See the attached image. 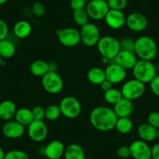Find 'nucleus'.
I'll return each mask as SVG.
<instances>
[{"label": "nucleus", "mask_w": 159, "mask_h": 159, "mask_svg": "<svg viewBox=\"0 0 159 159\" xmlns=\"http://www.w3.org/2000/svg\"><path fill=\"white\" fill-rule=\"evenodd\" d=\"M89 119L94 129L102 132H108L114 129L118 117L111 108L98 106L91 110Z\"/></svg>", "instance_id": "1"}, {"label": "nucleus", "mask_w": 159, "mask_h": 159, "mask_svg": "<svg viewBox=\"0 0 159 159\" xmlns=\"http://www.w3.org/2000/svg\"><path fill=\"white\" fill-rule=\"evenodd\" d=\"M134 53L137 57L140 58V59L153 60L157 53V44L151 37H140L135 41Z\"/></svg>", "instance_id": "2"}, {"label": "nucleus", "mask_w": 159, "mask_h": 159, "mask_svg": "<svg viewBox=\"0 0 159 159\" xmlns=\"http://www.w3.org/2000/svg\"><path fill=\"white\" fill-rule=\"evenodd\" d=\"M134 78L143 84L150 83L157 75V69L151 61L139 59L133 68Z\"/></svg>", "instance_id": "3"}, {"label": "nucleus", "mask_w": 159, "mask_h": 159, "mask_svg": "<svg viewBox=\"0 0 159 159\" xmlns=\"http://www.w3.org/2000/svg\"><path fill=\"white\" fill-rule=\"evenodd\" d=\"M97 48L102 57L108 60L114 59L121 50L119 40L109 35L104 36L99 39Z\"/></svg>", "instance_id": "4"}, {"label": "nucleus", "mask_w": 159, "mask_h": 159, "mask_svg": "<svg viewBox=\"0 0 159 159\" xmlns=\"http://www.w3.org/2000/svg\"><path fill=\"white\" fill-rule=\"evenodd\" d=\"M42 84L44 89L49 94H59L63 88V80L56 71H48L42 76Z\"/></svg>", "instance_id": "5"}, {"label": "nucleus", "mask_w": 159, "mask_h": 159, "mask_svg": "<svg viewBox=\"0 0 159 159\" xmlns=\"http://www.w3.org/2000/svg\"><path fill=\"white\" fill-rule=\"evenodd\" d=\"M80 42L88 47L97 45L100 37V30L96 24L89 23L81 27L80 30Z\"/></svg>", "instance_id": "6"}, {"label": "nucleus", "mask_w": 159, "mask_h": 159, "mask_svg": "<svg viewBox=\"0 0 159 159\" xmlns=\"http://www.w3.org/2000/svg\"><path fill=\"white\" fill-rule=\"evenodd\" d=\"M145 91L144 84L137 80L131 79L123 84L121 88L123 97L128 100L134 101L139 98L143 94Z\"/></svg>", "instance_id": "7"}, {"label": "nucleus", "mask_w": 159, "mask_h": 159, "mask_svg": "<svg viewBox=\"0 0 159 159\" xmlns=\"http://www.w3.org/2000/svg\"><path fill=\"white\" fill-rule=\"evenodd\" d=\"M61 113L68 119H75L78 117L81 111V105L73 96H66L61 100L59 103Z\"/></svg>", "instance_id": "8"}, {"label": "nucleus", "mask_w": 159, "mask_h": 159, "mask_svg": "<svg viewBox=\"0 0 159 159\" xmlns=\"http://www.w3.org/2000/svg\"><path fill=\"white\" fill-rule=\"evenodd\" d=\"M86 11L89 18L94 20L105 19L107 13L109 10L108 3L102 0H91L86 6Z\"/></svg>", "instance_id": "9"}, {"label": "nucleus", "mask_w": 159, "mask_h": 159, "mask_svg": "<svg viewBox=\"0 0 159 159\" xmlns=\"http://www.w3.org/2000/svg\"><path fill=\"white\" fill-rule=\"evenodd\" d=\"M59 43L66 47H74L80 42V30L73 27H66L58 31Z\"/></svg>", "instance_id": "10"}, {"label": "nucleus", "mask_w": 159, "mask_h": 159, "mask_svg": "<svg viewBox=\"0 0 159 159\" xmlns=\"http://www.w3.org/2000/svg\"><path fill=\"white\" fill-rule=\"evenodd\" d=\"M48 126L43 120H34L28 126V136L33 141L42 142L48 135Z\"/></svg>", "instance_id": "11"}, {"label": "nucleus", "mask_w": 159, "mask_h": 159, "mask_svg": "<svg viewBox=\"0 0 159 159\" xmlns=\"http://www.w3.org/2000/svg\"><path fill=\"white\" fill-rule=\"evenodd\" d=\"M130 156L134 159H151V148L142 140H134L129 145Z\"/></svg>", "instance_id": "12"}, {"label": "nucleus", "mask_w": 159, "mask_h": 159, "mask_svg": "<svg viewBox=\"0 0 159 159\" xmlns=\"http://www.w3.org/2000/svg\"><path fill=\"white\" fill-rule=\"evenodd\" d=\"M126 25L134 32H141L148 26V19L141 13H132L126 17Z\"/></svg>", "instance_id": "13"}, {"label": "nucleus", "mask_w": 159, "mask_h": 159, "mask_svg": "<svg viewBox=\"0 0 159 159\" xmlns=\"http://www.w3.org/2000/svg\"><path fill=\"white\" fill-rule=\"evenodd\" d=\"M105 78L112 84L123 81L126 76V70L116 62L110 63L105 70Z\"/></svg>", "instance_id": "14"}, {"label": "nucleus", "mask_w": 159, "mask_h": 159, "mask_svg": "<svg viewBox=\"0 0 159 159\" xmlns=\"http://www.w3.org/2000/svg\"><path fill=\"white\" fill-rule=\"evenodd\" d=\"M137 57V56L134 52L120 50L114 60L116 63H117L126 70H133L138 60Z\"/></svg>", "instance_id": "15"}, {"label": "nucleus", "mask_w": 159, "mask_h": 159, "mask_svg": "<svg viewBox=\"0 0 159 159\" xmlns=\"http://www.w3.org/2000/svg\"><path fill=\"white\" fill-rule=\"evenodd\" d=\"M2 134L10 139H17L22 137L25 132V126L16 120H10L2 126Z\"/></svg>", "instance_id": "16"}, {"label": "nucleus", "mask_w": 159, "mask_h": 159, "mask_svg": "<svg viewBox=\"0 0 159 159\" xmlns=\"http://www.w3.org/2000/svg\"><path fill=\"white\" fill-rule=\"evenodd\" d=\"M105 20L110 28L116 30L121 28L126 24V16L123 11L109 9L105 17Z\"/></svg>", "instance_id": "17"}, {"label": "nucleus", "mask_w": 159, "mask_h": 159, "mask_svg": "<svg viewBox=\"0 0 159 159\" xmlns=\"http://www.w3.org/2000/svg\"><path fill=\"white\" fill-rule=\"evenodd\" d=\"M65 146L60 140H54L46 145L44 150L45 157L48 159H59L64 155Z\"/></svg>", "instance_id": "18"}, {"label": "nucleus", "mask_w": 159, "mask_h": 159, "mask_svg": "<svg viewBox=\"0 0 159 159\" xmlns=\"http://www.w3.org/2000/svg\"><path fill=\"white\" fill-rule=\"evenodd\" d=\"M112 109L118 118L129 117L134 111V105L132 101L123 98L119 102L115 104Z\"/></svg>", "instance_id": "19"}, {"label": "nucleus", "mask_w": 159, "mask_h": 159, "mask_svg": "<svg viewBox=\"0 0 159 159\" xmlns=\"http://www.w3.org/2000/svg\"><path fill=\"white\" fill-rule=\"evenodd\" d=\"M137 134L140 137V140L148 143L154 141L157 139V129L148 123H142L137 128Z\"/></svg>", "instance_id": "20"}, {"label": "nucleus", "mask_w": 159, "mask_h": 159, "mask_svg": "<svg viewBox=\"0 0 159 159\" xmlns=\"http://www.w3.org/2000/svg\"><path fill=\"white\" fill-rule=\"evenodd\" d=\"M16 110L14 102L10 100L2 101L0 103V119L4 121H10L14 118Z\"/></svg>", "instance_id": "21"}, {"label": "nucleus", "mask_w": 159, "mask_h": 159, "mask_svg": "<svg viewBox=\"0 0 159 159\" xmlns=\"http://www.w3.org/2000/svg\"><path fill=\"white\" fill-rule=\"evenodd\" d=\"M63 156L65 159H84L86 157L82 147L76 143H71L67 146Z\"/></svg>", "instance_id": "22"}, {"label": "nucleus", "mask_w": 159, "mask_h": 159, "mask_svg": "<svg viewBox=\"0 0 159 159\" xmlns=\"http://www.w3.org/2000/svg\"><path fill=\"white\" fill-rule=\"evenodd\" d=\"M32 27L27 20H20L15 24L13 27V34L18 38H26L30 34Z\"/></svg>", "instance_id": "23"}, {"label": "nucleus", "mask_w": 159, "mask_h": 159, "mask_svg": "<svg viewBox=\"0 0 159 159\" xmlns=\"http://www.w3.org/2000/svg\"><path fill=\"white\" fill-rule=\"evenodd\" d=\"M30 71L34 76L42 77L50 71L49 63L42 59H37L30 64Z\"/></svg>", "instance_id": "24"}, {"label": "nucleus", "mask_w": 159, "mask_h": 159, "mask_svg": "<svg viewBox=\"0 0 159 159\" xmlns=\"http://www.w3.org/2000/svg\"><path fill=\"white\" fill-rule=\"evenodd\" d=\"M14 118L16 121L24 126H28L34 121L31 109L27 108H21L16 110Z\"/></svg>", "instance_id": "25"}, {"label": "nucleus", "mask_w": 159, "mask_h": 159, "mask_svg": "<svg viewBox=\"0 0 159 159\" xmlns=\"http://www.w3.org/2000/svg\"><path fill=\"white\" fill-rule=\"evenodd\" d=\"M88 79L93 84L100 85L106 79L105 70L99 67H93L90 69L88 73Z\"/></svg>", "instance_id": "26"}, {"label": "nucleus", "mask_w": 159, "mask_h": 159, "mask_svg": "<svg viewBox=\"0 0 159 159\" xmlns=\"http://www.w3.org/2000/svg\"><path fill=\"white\" fill-rule=\"evenodd\" d=\"M16 52V47L12 42L6 39L0 41V56L2 59H10Z\"/></svg>", "instance_id": "27"}, {"label": "nucleus", "mask_w": 159, "mask_h": 159, "mask_svg": "<svg viewBox=\"0 0 159 159\" xmlns=\"http://www.w3.org/2000/svg\"><path fill=\"white\" fill-rule=\"evenodd\" d=\"M134 128V123L129 117L118 118L115 129L122 134H127L132 131Z\"/></svg>", "instance_id": "28"}, {"label": "nucleus", "mask_w": 159, "mask_h": 159, "mask_svg": "<svg viewBox=\"0 0 159 159\" xmlns=\"http://www.w3.org/2000/svg\"><path fill=\"white\" fill-rule=\"evenodd\" d=\"M123 98L121 91L113 88L105 91L104 93V99L105 100V102L113 105L119 102Z\"/></svg>", "instance_id": "29"}, {"label": "nucleus", "mask_w": 159, "mask_h": 159, "mask_svg": "<svg viewBox=\"0 0 159 159\" xmlns=\"http://www.w3.org/2000/svg\"><path fill=\"white\" fill-rule=\"evenodd\" d=\"M73 16L75 23L80 27H83L84 25L88 24V20H89V16H88L85 9H81V10H77L73 11Z\"/></svg>", "instance_id": "30"}, {"label": "nucleus", "mask_w": 159, "mask_h": 159, "mask_svg": "<svg viewBox=\"0 0 159 159\" xmlns=\"http://www.w3.org/2000/svg\"><path fill=\"white\" fill-rule=\"evenodd\" d=\"M62 113L59 105H50L45 108V118L50 121H55L60 117Z\"/></svg>", "instance_id": "31"}, {"label": "nucleus", "mask_w": 159, "mask_h": 159, "mask_svg": "<svg viewBox=\"0 0 159 159\" xmlns=\"http://www.w3.org/2000/svg\"><path fill=\"white\" fill-rule=\"evenodd\" d=\"M4 159H30L28 154L20 150H13L6 153Z\"/></svg>", "instance_id": "32"}, {"label": "nucleus", "mask_w": 159, "mask_h": 159, "mask_svg": "<svg viewBox=\"0 0 159 159\" xmlns=\"http://www.w3.org/2000/svg\"><path fill=\"white\" fill-rule=\"evenodd\" d=\"M107 3L110 10L123 11L127 5V0H108Z\"/></svg>", "instance_id": "33"}, {"label": "nucleus", "mask_w": 159, "mask_h": 159, "mask_svg": "<svg viewBox=\"0 0 159 159\" xmlns=\"http://www.w3.org/2000/svg\"><path fill=\"white\" fill-rule=\"evenodd\" d=\"M120 44V48L121 50H126V51H130L134 52V46H135V41L132 38H125L119 41Z\"/></svg>", "instance_id": "34"}, {"label": "nucleus", "mask_w": 159, "mask_h": 159, "mask_svg": "<svg viewBox=\"0 0 159 159\" xmlns=\"http://www.w3.org/2000/svg\"><path fill=\"white\" fill-rule=\"evenodd\" d=\"M34 120H43L45 118V108L42 106H35L31 109Z\"/></svg>", "instance_id": "35"}, {"label": "nucleus", "mask_w": 159, "mask_h": 159, "mask_svg": "<svg viewBox=\"0 0 159 159\" xmlns=\"http://www.w3.org/2000/svg\"><path fill=\"white\" fill-rule=\"evenodd\" d=\"M45 7L42 2H36L32 6V12L34 14L38 17H42L45 14Z\"/></svg>", "instance_id": "36"}, {"label": "nucleus", "mask_w": 159, "mask_h": 159, "mask_svg": "<svg viewBox=\"0 0 159 159\" xmlns=\"http://www.w3.org/2000/svg\"><path fill=\"white\" fill-rule=\"evenodd\" d=\"M148 123L156 129L159 128V112L151 111L148 116Z\"/></svg>", "instance_id": "37"}, {"label": "nucleus", "mask_w": 159, "mask_h": 159, "mask_svg": "<svg viewBox=\"0 0 159 159\" xmlns=\"http://www.w3.org/2000/svg\"><path fill=\"white\" fill-rule=\"evenodd\" d=\"M149 84L151 92L155 95L159 96V75H156Z\"/></svg>", "instance_id": "38"}, {"label": "nucleus", "mask_w": 159, "mask_h": 159, "mask_svg": "<svg viewBox=\"0 0 159 159\" xmlns=\"http://www.w3.org/2000/svg\"><path fill=\"white\" fill-rule=\"evenodd\" d=\"M86 1L85 0H70V8L75 11L77 10L84 9L86 6Z\"/></svg>", "instance_id": "39"}, {"label": "nucleus", "mask_w": 159, "mask_h": 159, "mask_svg": "<svg viewBox=\"0 0 159 159\" xmlns=\"http://www.w3.org/2000/svg\"><path fill=\"white\" fill-rule=\"evenodd\" d=\"M117 155L121 158H127L130 156V150H129V146H123L119 147L117 150Z\"/></svg>", "instance_id": "40"}, {"label": "nucleus", "mask_w": 159, "mask_h": 159, "mask_svg": "<svg viewBox=\"0 0 159 159\" xmlns=\"http://www.w3.org/2000/svg\"><path fill=\"white\" fill-rule=\"evenodd\" d=\"M9 33V27L7 23L0 19V41L6 39Z\"/></svg>", "instance_id": "41"}, {"label": "nucleus", "mask_w": 159, "mask_h": 159, "mask_svg": "<svg viewBox=\"0 0 159 159\" xmlns=\"http://www.w3.org/2000/svg\"><path fill=\"white\" fill-rule=\"evenodd\" d=\"M159 159V143H155L151 148V158Z\"/></svg>", "instance_id": "42"}, {"label": "nucleus", "mask_w": 159, "mask_h": 159, "mask_svg": "<svg viewBox=\"0 0 159 159\" xmlns=\"http://www.w3.org/2000/svg\"><path fill=\"white\" fill-rule=\"evenodd\" d=\"M100 85H101V88H102V89L104 91H108V90L112 88L113 84L109 81V80H108L105 79Z\"/></svg>", "instance_id": "43"}, {"label": "nucleus", "mask_w": 159, "mask_h": 159, "mask_svg": "<svg viewBox=\"0 0 159 159\" xmlns=\"http://www.w3.org/2000/svg\"><path fill=\"white\" fill-rule=\"evenodd\" d=\"M5 154L6 153L4 152L3 149L0 147V159H4V157H5Z\"/></svg>", "instance_id": "44"}, {"label": "nucleus", "mask_w": 159, "mask_h": 159, "mask_svg": "<svg viewBox=\"0 0 159 159\" xmlns=\"http://www.w3.org/2000/svg\"><path fill=\"white\" fill-rule=\"evenodd\" d=\"M7 1H8V0H0V6L5 4Z\"/></svg>", "instance_id": "45"}, {"label": "nucleus", "mask_w": 159, "mask_h": 159, "mask_svg": "<svg viewBox=\"0 0 159 159\" xmlns=\"http://www.w3.org/2000/svg\"><path fill=\"white\" fill-rule=\"evenodd\" d=\"M2 56H0V65H2Z\"/></svg>", "instance_id": "46"}, {"label": "nucleus", "mask_w": 159, "mask_h": 159, "mask_svg": "<svg viewBox=\"0 0 159 159\" xmlns=\"http://www.w3.org/2000/svg\"><path fill=\"white\" fill-rule=\"evenodd\" d=\"M157 138L159 140V128H158V129H157Z\"/></svg>", "instance_id": "47"}, {"label": "nucleus", "mask_w": 159, "mask_h": 159, "mask_svg": "<svg viewBox=\"0 0 159 159\" xmlns=\"http://www.w3.org/2000/svg\"><path fill=\"white\" fill-rule=\"evenodd\" d=\"M84 159H93V158H91V157H85Z\"/></svg>", "instance_id": "48"}, {"label": "nucleus", "mask_w": 159, "mask_h": 159, "mask_svg": "<svg viewBox=\"0 0 159 159\" xmlns=\"http://www.w3.org/2000/svg\"><path fill=\"white\" fill-rule=\"evenodd\" d=\"M85 1H86L87 2H90V1H91V0H85Z\"/></svg>", "instance_id": "49"}, {"label": "nucleus", "mask_w": 159, "mask_h": 159, "mask_svg": "<svg viewBox=\"0 0 159 159\" xmlns=\"http://www.w3.org/2000/svg\"><path fill=\"white\" fill-rule=\"evenodd\" d=\"M102 1H104V2H108V0H102Z\"/></svg>", "instance_id": "50"}]
</instances>
